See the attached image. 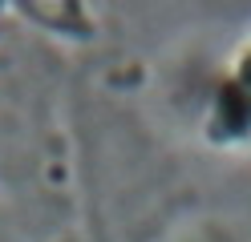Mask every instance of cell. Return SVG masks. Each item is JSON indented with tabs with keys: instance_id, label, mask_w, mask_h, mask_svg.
Wrapping results in <instances>:
<instances>
[{
	"instance_id": "1",
	"label": "cell",
	"mask_w": 251,
	"mask_h": 242,
	"mask_svg": "<svg viewBox=\"0 0 251 242\" xmlns=\"http://www.w3.org/2000/svg\"><path fill=\"white\" fill-rule=\"evenodd\" d=\"M21 12H28V21L49 24L57 32H73V37H89V21L81 4H17Z\"/></svg>"
}]
</instances>
